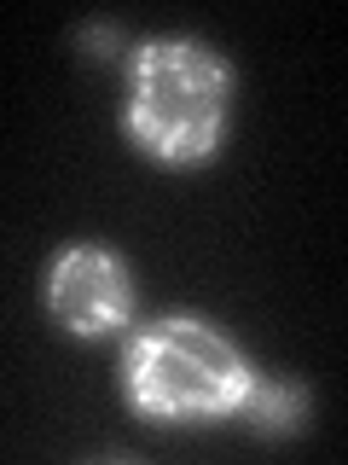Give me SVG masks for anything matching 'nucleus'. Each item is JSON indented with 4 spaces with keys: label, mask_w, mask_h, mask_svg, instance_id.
I'll use <instances>...</instances> for the list:
<instances>
[{
    "label": "nucleus",
    "mask_w": 348,
    "mask_h": 465,
    "mask_svg": "<svg viewBox=\"0 0 348 465\" xmlns=\"http://www.w3.org/2000/svg\"><path fill=\"white\" fill-rule=\"evenodd\" d=\"M221 116V76L198 47L157 41L134 70V123L157 152H203Z\"/></svg>",
    "instance_id": "nucleus-1"
},
{
    "label": "nucleus",
    "mask_w": 348,
    "mask_h": 465,
    "mask_svg": "<svg viewBox=\"0 0 348 465\" xmlns=\"http://www.w3.org/2000/svg\"><path fill=\"white\" fill-rule=\"evenodd\" d=\"M244 372L221 338L203 326H157L134 349V396L157 413H215L238 396Z\"/></svg>",
    "instance_id": "nucleus-2"
},
{
    "label": "nucleus",
    "mask_w": 348,
    "mask_h": 465,
    "mask_svg": "<svg viewBox=\"0 0 348 465\" xmlns=\"http://www.w3.org/2000/svg\"><path fill=\"white\" fill-rule=\"evenodd\" d=\"M53 309L82 331L111 326V320L122 314V273H116V262L93 256V251L64 256V268H58V280H53Z\"/></svg>",
    "instance_id": "nucleus-3"
},
{
    "label": "nucleus",
    "mask_w": 348,
    "mask_h": 465,
    "mask_svg": "<svg viewBox=\"0 0 348 465\" xmlns=\"http://www.w3.org/2000/svg\"><path fill=\"white\" fill-rule=\"evenodd\" d=\"M290 413H296V390H256L250 396V419L256 425H267V430H279V425H290Z\"/></svg>",
    "instance_id": "nucleus-4"
}]
</instances>
